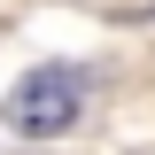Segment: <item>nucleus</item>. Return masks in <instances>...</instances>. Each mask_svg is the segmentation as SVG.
I'll use <instances>...</instances> for the list:
<instances>
[{
    "mask_svg": "<svg viewBox=\"0 0 155 155\" xmlns=\"http://www.w3.org/2000/svg\"><path fill=\"white\" fill-rule=\"evenodd\" d=\"M78 109H85V78L78 70H62V62H47V70H31L8 93V132H23V140H54V132H70L78 124Z\"/></svg>",
    "mask_w": 155,
    "mask_h": 155,
    "instance_id": "1",
    "label": "nucleus"
}]
</instances>
